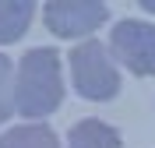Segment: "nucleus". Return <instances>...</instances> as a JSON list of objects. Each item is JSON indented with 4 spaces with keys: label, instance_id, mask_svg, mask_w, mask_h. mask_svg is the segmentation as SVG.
<instances>
[{
    "label": "nucleus",
    "instance_id": "nucleus-1",
    "mask_svg": "<svg viewBox=\"0 0 155 148\" xmlns=\"http://www.w3.org/2000/svg\"><path fill=\"white\" fill-rule=\"evenodd\" d=\"M64 102V60L53 46H35L14 71V113L42 120Z\"/></svg>",
    "mask_w": 155,
    "mask_h": 148
},
{
    "label": "nucleus",
    "instance_id": "nucleus-2",
    "mask_svg": "<svg viewBox=\"0 0 155 148\" xmlns=\"http://www.w3.org/2000/svg\"><path fill=\"white\" fill-rule=\"evenodd\" d=\"M71 85L88 102H109L120 92V71L99 39H85L71 49Z\"/></svg>",
    "mask_w": 155,
    "mask_h": 148
},
{
    "label": "nucleus",
    "instance_id": "nucleus-3",
    "mask_svg": "<svg viewBox=\"0 0 155 148\" xmlns=\"http://www.w3.org/2000/svg\"><path fill=\"white\" fill-rule=\"evenodd\" d=\"M106 49L116 64H124L137 78L155 74V25L152 21H141V18L116 21Z\"/></svg>",
    "mask_w": 155,
    "mask_h": 148
},
{
    "label": "nucleus",
    "instance_id": "nucleus-4",
    "mask_svg": "<svg viewBox=\"0 0 155 148\" xmlns=\"http://www.w3.org/2000/svg\"><path fill=\"white\" fill-rule=\"evenodd\" d=\"M42 18H46V28L53 35L85 42V35H92L109 18V7L99 0H53V4H46Z\"/></svg>",
    "mask_w": 155,
    "mask_h": 148
},
{
    "label": "nucleus",
    "instance_id": "nucleus-5",
    "mask_svg": "<svg viewBox=\"0 0 155 148\" xmlns=\"http://www.w3.org/2000/svg\"><path fill=\"white\" fill-rule=\"evenodd\" d=\"M32 18H35V4H28V0H0V46L18 42L28 32Z\"/></svg>",
    "mask_w": 155,
    "mask_h": 148
},
{
    "label": "nucleus",
    "instance_id": "nucleus-6",
    "mask_svg": "<svg viewBox=\"0 0 155 148\" xmlns=\"http://www.w3.org/2000/svg\"><path fill=\"white\" fill-rule=\"evenodd\" d=\"M71 148H120V130L102 120H78L71 127Z\"/></svg>",
    "mask_w": 155,
    "mask_h": 148
},
{
    "label": "nucleus",
    "instance_id": "nucleus-7",
    "mask_svg": "<svg viewBox=\"0 0 155 148\" xmlns=\"http://www.w3.org/2000/svg\"><path fill=\"white\" fill-rule=\"evenodd\" d=\"M0 148H60V141L46 123H18L0 134Z\"/></svg>",
    "mask_w": 155,
    "mask_h": 148
},
{
    "label": "nucleus",
    "instance_id": "nucleus-8",
    "mask_svg": "<svg viewBox=\"0 0 155 148\" xmlns=\"http://www.w3.org/2000/svg\"><path fill=\"white\" fill-rule=\"evenodd\" d=\"M14 113V64L0 53V123Z\"/></svg>",
    "mask_w": 155,
    "mask_h": 148
},
{
    "label": "nucleus",
    "instance_id": "nucleus-9",
    "mask_svg": "<svg viewBox=\"0 0 155 148\" xmlns=\"http://www.w3.org/2000/svg\"><path fill=\"white\" fill-rule=\"evenodd\" d=\"M141 7H145L148 14H155V0H145V4H141Z\"/></svg>",
    "mask_w": 155,
    "mask_h": 148
}]
</instances>
